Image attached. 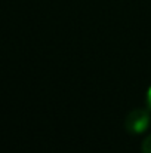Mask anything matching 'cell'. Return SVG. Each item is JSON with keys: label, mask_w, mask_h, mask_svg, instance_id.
Returning a JSON list of instances; mask_svg holds the SVG:
<instances>
[{"label": "cell", "mask_w": 151, "mask_h": 153, "mask_svg": "<svg viewBox=\"0 0 151 153\" xmlns=\"http://www.w3.org/2000/svg\"><path fill=\"white\" fill-rule=\"evenodd\" d=\"M150 111L145 108H135L130 113H127L124 119V128L130 134H141L144 132L150 125Z\"/></svg>", "instance_id": "obj_1"}, {"label": "cell", "mask_w": 151, "mask_h": 153, "mask_svg": "<svg viewBox=\"0 0 151 153\" xmlns=\"http://www.w3.org/2000/svg\"><path fill=\"white\" fill-rule=\"evenodd\" d=\"M141 152L142 153H151V135H148L142 144H141Z\"/></svg>", "instance_id": "obj_2"}, {"label": "cell", "mask_w": 151, "mask_h": 153, "mask_svg": "<svg viewBox=\"0 0 151 153\" xmlns=\"http://www.w3.org/2000/svg\"><path fill=\"white\" fill-rule=\"evenodd\" d=\"M147 105H148V108L151 110V86H150V89H148V94H147Z\"/></svg>", "instance_id": "obj_3"}]
</instances>
